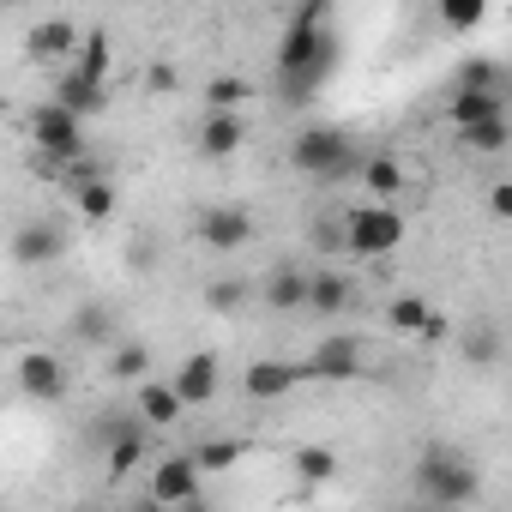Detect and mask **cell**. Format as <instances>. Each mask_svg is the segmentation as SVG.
<instances>
[{"instance_id":"836d02e7","label":"cell","mask_w":512,"mask_h":512,"mask_svg":"<svg viewBox=\"0 0 512 512\" xmlns=\"http://www.w3.org/2000/svg\"><path fill=\"white\" fill-rule=\"evenodd\" d=\"M440 19H446V31H476L488 19V7H482V0H446Z\"/></svg>"},{"instance_id":"4fadbf2b","label":"cell","mask_w":512,"mask_h":512,"mask_svg":"<svg viewBox=\"0 0 512 512\" xmlns=\"http://www.w3.org/2000/svg\"><path fill=\"white\" fill-rule=\"evenodd\" d=\"M7 253H13V266H55L61 253H67V229H61L55 217L19 223V229H13V241H7Z\"/></svg>"},{"instance_id":"d4e9b609","label":"cell","mask_w":512,"mask_h":512,"mask_svg":"<svg viewBox=\"0 0 512 512\" xmlns=\"http://www.w3.org/2000/svg\"><path fill=\"white\" fill-rule=\"evenodd\" d=\"M452 127L464 133V127H476V121H500L506 115V97H488V91H452Z\"/></svg>"},{"instance_id":"7a4b0ae2","label":"cell","mask_w":512,"mask_h":512,"mask_svg":"<svg viewBox=\"0 0 512 512\" xmlns=\"http://www.w3.org/2000/svg\"><path fill=\"white\" fill-rule=\"evenodd\" d=\"M49 103H61V109L79 115V121L109 103V31H85L79 55H73V67H67V79L55 85Z\"/></svg>"},{"instance_id":"7402d4cb","label":"cell","mask_w":512,"mask_h":512,"mask_svg":"<svg viewBox=\"0 0 512 512\" xmlns=\"http://www.w3.org/2000/svg\"><path fill=\"white\" fill-rule=\"evenodd\" d=\"M145 440H151V434H145L139 422H133L127 434H115V440L103 446V482H127V476L139 470V458H145Z\"/></svg>"},{"instance_id":"52a82bcc","label":"cell","mask_w":512,"mask_h":512,"mask_svg":"<svg viewBox=\"0 0 512 512\" xmlns=\"http://www.w3.org/2000/svg\"><path fill=\"white\" fill-rule=\"evenodd\" d=\"M302 374H308V380H362V374H368V344L350 338V332H332V338H320V344L308 350Z\"/></svg>"},{"instance_id":"f1b7e54d","label":"cell","mask_w":512,"mask_h":512,"mask_svg":"<svg viewBox=\"0 0 512 512\" xmlns=\"http://www.w3.org/2000/svg\"><path fill=\"white\" fill-rule=\"evenodd\" d=\"M428 314H434V308H428L416 290H404V296H392V302H386V326H392V332H404V338H422Z\"/></svg>"},{"instance_id":"8d00e7d4","label":"cell","mask_w":512,"mask_h":512,"mask_svg":"<svg viewBox=\"0 0 512 512\" xmlns=\"http://www.w3.org/2000/svg\"><path fill=\"white\" fill-rule=\"evenodd\" d=\"M121 260H127V272H151V266H157V241H151V235H133Z\"/></svg>"},{"instance_id":"9a60e30c","label":"cell","mask_w":512,"mask_h":512,"mask_svg":"<svg viewBox=\"0 0 512 512\" xmlns=\"http://www.w3.org/2000/svg\"><path fill=\"white\" fill-rule=\"evenodd\" d=\"M163 512H175L181 500H193V494H205V476L193 470V458L187 452H169V458H157V470H151V488H145Z\"/></svg>"},{"instance_id":"4dcf8cb0","label":"cell","mask_w":512,"mask_h":512,"mask_svg":"<svg viewBox=\"0 0 512 512\" xmlns=\"http://www.w3.org/2000/svg\"><path fill=\"white\" fill-rule=\"evenodd\" d=\"M506 133H512V127H506V115H500V121H476V127H464L458 145L476 151V157H500V151H506Z\"/></svg>"},{"instance_id":"ac0fdd59","label":"cell","mask_w":512,"mask_h":512,"mask_svg":"<svg viewBox=\"0 0 512 512\" xmlns=\"http://www.w3.org/2000/svg\"><path fill=\"white\" fill-rule=\"evenodd\" d=\"M241 145H247V121H241V115H205V121H199V157L223 163V157H235Z\"/></svg>"},{"instance_id":"4316f807","label":"cell","mask_w":512,"mask_h":512,"mask_svg":"<svg viewBox=\"0 0 512 512\" xmlns=\"http://www.w3.org/2000/svg\"><path fill=\"white\" fill-rule=\"evenodd\" d=\"M109 380H151V344H139V338H121V344H109Z\"/></svg>"},{"instance_id":"3957f363","label":"cell","mask_w":512,"mask_h":512,"mask_svg":"<svg viewBox=\"0 0 512 512\" xmlns=\"http://www.w3.org/2000/svg\"><path fill=\"white\" fill-rule=\"evenodd\" d=\"M25 139H31V151H37V175H61L73 157H85V121L67 115V109L49 103V97L25 115Z\"/></svg>"},{"instance_id":"e0dca14e","label":"cell","mask_w":512,"mask_h":512,"mask_svg":"<svg viewBox=\"0 0 512 512\" xmlns=\"http://www.w3.org/2000/svg\"><path fill=\"white\" fill-rule=\"evenodd\" d=\"M181 416H187V410H181V398H175V386H169V380H157V374H151V380H139V386H133V422H139L145 434H163V428H175Z\"/></svg>"},{"instance_id":"8fae6325","label":"cell","mask_w":512,"mask_h":512,"mask_svg":"<svg viewBox=\"0 0 512 512\" xmlns=\"http://www.w3.org/2000/svg\"><path fill=\"white\" fill-rule=\"evenodd\" d=\"M67 338H73L79 350H109V344H121V308H115L109 296H85V302L67 314Z\"/></svg>"},{"instance_id":"1f68e13d","label":"cell","mask_w":512,"mask_h":512,"mask_svg":"<svg viewBox=\"0 0 512 512\" xmlns=\"http://www.w3.org/2000/svg\"><path fill=\"white\" fill-rule=\"evenodd\" d=\"M308 247H314V253H326V260H332V253H344V211L314 217V223H308Z\"/></svg>"},{"instance_id":"8992f818","label":"cell","mask_w":512,"mask_h":512,"mask_svg":"<svg viewBox=\"0 0 512 512\" xmlns=\"http://www.w3.org/2000/svg\"><path fill=\"white\" fill-rule=\"evenodd\" d=\"M326 43H332V7H326V0H308V7L290 13V25H284V37H278V73L314 61Z\"/></svg>"},{"instance_id":"f35d334b","label":"cell","mask_w":512,"mask_h":512,"mask_svg":"<svg viewBox=\"0 0 512 512\" xmlns=\"http://www.w3.org/2000/svg\"><path fill=\"white\" fill-rule=\"evenodd\" d=\"M115 512H163V506H157L151 494H139V500H127V506H115Z\"/></svg>"},{"instance_id":"83f0119b","label":"cell","mask_w":512,"mask_h":512,"mask_svg":"<svg viewBox=\"0 0 512 512\" xmlns=\"http://www.w3.org/2000/svg\"><path fill=\"white\" fill-rule=\"evenodd\" d=\"M247 97H253V85H247L241 73H217V79H205V115H235Z\"/></svg>"},{"instance_id":"9c48e42d","label":"cell","mask_w":512,"mask_h":512,"mask_svg":"<svg viewBox=\"0 0 512 512\" xmlns=\"http://www.w3.org/2000/svg\"><path fill=\"white\" fill-rule=\"evenodd\" d=\"M332 73H338V37H332L314 61H302V67L278 73V103H284V109H308V103L332 85Z\"/></svg>"},{"instance_id":"ffe728a7","label":"cell","mask_w":512,"mask_h":512,"mask_svg":"<svg viewBox=\"0 0 512 512\" xmlns=\"http://www.w3.org/2000/svg\"><path fill=\"white\" fill-rule=\"evenodd\" d=\"M260 302H266L272 314H296V308H308V272H302V266H278V272L260 284Z\"/></svg>"},{"instance_id":"6da1fadb","label":"cell","mask_w":512,"mask_h":512,"mask_svg":"<svg viewBox=\"0 0 512 512\" xmlns=\"http://www.w3.org/2000/svg\"><path fill=\"white\" fill-rule=\"evenodd\" d=\"M362 157H368V145H356V133L338 127V121H308V127L290 139V163H296L308 181H320V187L356 181V175H362Z\"/></svg>"},{"instance_id":"7c38bea8","label":"cell","mask_w":512,"mask_h":512,"mask_svg":"<svg viewBox=\"0 0 512 512\" xmlns=\"http://www.w3.org/2000/svg\"><path fill=\"white\" fill-rule=\"evenodd\" d=\"M296 386H308V374H302V362H284V356H260V362L241 368V392H247L253 404H278V398H290Z\"/></svg>"},{"instance_id":"ab89813d","label":"cell","mask_w":512,"mask_h":512,"mask_svg":"<svg viewBox=\"0 0 512 512\" xmlns=\"http://www.w3.org/2000/svg\"><path fill=\"white\" fill-rule=\"evenodd\" d=\"M73 512H115V506H103V500H85V506H73Z\"/></svg>"},{"instance_id":"d590c367","label":"cell","mask_w":512,"mask_h":512,"mask_svg":"<svg viewBox=\"0 0 512 512\" xmlns=\"http://www.w3.org/2000/svg\"><path fill=\"white\" fill-rule=\"evenodd\" d=\"M169 91H181V67L175 61H151L145 67V97H169Z\"/></svg>"},{"instance_id":"2e32d148","label":"cell","mask_w":512,"mask_h":512,"mask_svg":"<svg viewBox=\"0 0 512 512\" xmlns=\"http://www.w3.org/2000/svg\"><path fill=\"white\" fill-rule=\"evenodd\" d=\"M19 386H25V398H37V404H61V398H67V362H61L55 350H25V356H19Z\"/></svg>"},{"instance_id":"30bf717a","label":"cell","mask_w":512,"mask_h":512,"mask_svg":"<svg viewBox=\"0 0 512 512\" xmlns=\"http://www.w3.org/2000/svg\"><path fill=\"white\" fill-rule=\"evenodd\" d=\"M193 241L211 247V253H235V247L253 241V211H241V205H205L193 217Z\"/></svg>"},{"instance_id":"d6986e66","label":"cell","mask_w":512,"mask_h":512,"mask_svg":"<svg viewBox=\"0 0 512 512\" xmlns=\"http://www.w3.org/2000/svg\"><path fill=\"white\" fill-rule=\"evenodd\" d=\"M356 181L368 187V199H374V205H392V193H404V181H410V175H404V163H398V157H386V151H368Z\"/></svg>"},{"instance_id":"484cf974","label":"cell","mask_w":512,"mask_h":512,"mask_svg":"<svg viewBox=\"0 0 512 512\" xmlns=\"http://www.w3.org/2000/svg\"><path fill=\"white\" fill-rule=\"evenodd\" d=\"M67 199H73L79 223H109V217H115V181H109V175H103V181H85V187H73Z\"/></svg>"},{"instance_id":"74e56055","label":"cell","mask_w":512,"mask_h":512,"mask_svg":"<svg viewBox=\"0 0 512 512\" xmlns=\"http://www.w3.org/2000/svg\"><path fill=\"white\" fill-rule=\"evenodd\" d=\"M488 211H494V217H506V211H512V187H506V181H494V187H488Z\"/></svg>"},{"instance_id":"5b68a950","label":"cell","mask_w":512,"mask_h":512,"mask_svg":"<svg viewBox=\"0 0 512 512\" xmlns=\"http://www.w3.org/2000/svg\"><path fill=\"white\" fill-rule=\"evenodd\" d=\"M404 241V211L398 205H350L344 211V253H362V260H386V253Z\"/></svg>"},{"instance_id":"277c9868","label":"cell","mask_w":512,"mask_h":512,"mask_svg":"<svg viewBox=\"0 0 512 512\" xmlns=\"http://www.w3.org/2000/svg\"><path fill=\"white\" fill-rule=\"evenodd\" d=\"M416 488L434 500V506H446V512H464L476 494H482V476H476V464L464 458V452H452V446H428L422 458H416Z\"/></svg>"},{"instance_id":"603a6c76","label":"cell","mask_w":512,"mask_h":512,"mask_svg":"<svg viewBox=\"0 0 512 512\" xmlns=\"http://www.w3.org/2000/svg\"><path fill=\"white\" fill-rule=\"evenodd\" d=\"M187 458H193L199 476H223V470H235V464L247 458V440H241V434H217V440H199Z\"/></svg>"},{"instance_id":"e575fe53","label":"cell","mask_w":512,"mask_h":512,"mask_svg":"<svg viewBox=\"0 0 512 512\" xmlns=\"http://www.w3.org/2000/svg\"><path fill=\"white\" fill-rule=\"evenodd\" d=\"M247 302V284L241 278H217V284H205V308H217V314H235Z\"/></svg>"},{"instance_id":"d6a6232c","label":"cell","mask_w":512,"mask_h":512,"mask_svg":"<svg viewBox=\"0 0 512 512\" xmlns=\"http://www.w3.org/2000/svg\"><path fill=\"white\" fill-rule=\"evenodd\" d=\"M464 362L470 368H494L500 362V332L494 326H470L464 332Z\"/></svg>"},{"instance_id":"cb8c5ba5","label":"cell","mask_w":512,"mask_h":512,"mask_svg":"<svg viewBox=\"0 0 512 512\" xmlns=\"http://www.w3.org/2000/svg\"><path fill=\"white\" fill-rule=\"evenodd\" d=\"M458 91H488V97H506V91H512V67H506V61H488V55H476V61H464Z\"/></svg>"},{"instance_id":"ba28073f","label":"cell","mask_w":512,"mask_h":512,"mask_svg":"<svg viewBox=\"0 0 512 512\" xmlns=\"http://www.w3.org/2000/svg\"><path fill=\"white\" fill-rule=\"evenodd\" d=\"M79 43H85V31H79V19H37L31 31H25V61L31 67H61V61H73L79 55Z\"/></svg>"},{"instance_id":"f546056e","label":"cell","mask_w":512,"mask_h":512,"mask_svg":"<svg viewBox=\"0 0 512 512\" xmlns=\"http://www.w3.org/2000/svg\"><path fill=\"white\" fill-rule=\"evenodd\" d=\"M290 470H296V482H332L338 476V452L332 446H296Z\"/></svg>"},{"instance_id":"5bb4252c","label":"cell","mask_w":512,"mask_h":512,"mask_svg":"<svg viewBox=\"0 0 512 512\" xmlns=\"http://www.w3.org/2000/svg\"><path fill=\"white\" fill-rule=\"evenodd\" d=\"M175 398H181V410H199V404H211L217 398V386H223V356L217 350H193L181 368H175Z\"/></svg>"},{"instance_id":"44dd1931","label":"cell","mask_w":512,"mask_h":512,"mask_svg":"<svg viewBox=\"0 0 512 512\" xmlns=\"http://www.w3.org/2000/svg\"><path fill=\"white\" fill-rule=\"evenodd\" d=\"M350 302H356V284H350L344 272H308V314L332 320V314H344Z\"/></svg>"}]
</instances>
